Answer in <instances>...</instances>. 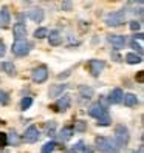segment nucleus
<instances>
[{"mask_svg":"<svg viewBox=\"0 0 144 153\" xmlns=\"http://www.w3.org/2000/svg\"><path fill=\"white\" fill-rule=\"evenodd\" d=\"M11 50L16 56H26L31 48H30V43L26 42V39H23V40H14Z\"/></svg>","mask_w":144,"mask_h":153,"instance_id":"423d86ee","label":"nucleus"},{"mask_svg":"<svg viewBox=\"0 0 144 153\" xmlns=\"http://www.w3.org/2000/svg\"><path fill=\"white\" fill-rule=\"evenodd\" d=\"M45 127H47V131L50 134H53V131H54V128H56V124H54V121H50V124L48 122L45 124Z\"/></svg>","mask_w":144,"mask_h":153,"instance_id":"7c9ffc66","label":"nucleus"},{"mask_svg":"<svg viewBox=\"0 0 144 153\" xmlns=\"http://www.w3.org/2000/svg\"><path fill=\"white\" fill-rule=\"evenodd\" d=\"M60 8H62V10H65V11H71V3L70 2H62Z\"/></svg>","mask_w":144,"mask_h":153,"instance_id":"72a5a7b5","label":"nucleus"},{"mask_svg":"<svg viewBox=\"0 0 144 153\" xmlns=\"http://www.w3.org/2000/svg\"><path fill=\"white\" fill-rule=\"evenodd\" d=\"M13 33H14L16 40H23L26 37V28H25V25L20 23V22L13 26Z\"/></svg>","mask_w":144,"mask_h":153,"instance_id":"ddd939ff","label":"nucleus"},{"mask_svg":"<svg viewBox=\"0 0 144 153\" xmlns=\"http://www.w3.org/2000/svg\"><path fill=\"white\" fill-rule=\"evenodd\" d=\"M65 153H76V150H73V149H70V150H67Z\"/></svg>","mask_w":144,"mask_h":153,"instance_id":"58836bf2","label":"nucleus"},{"mask_svg":"<svg viewBox=\"0 0 144 153\" xmlns=\"http://www.w3.org/2000/svg\"><path fill=\"white\" fill-rule=\"evenodd\" d=\"M130 47H132L133 50H138V53H140V56H141V53H143V45H141V43H138L137 40H132V43H130Z\"/></svg>","mask_w":144,"mask_h":153,"instance_id":"c85d7f7f","label":"nucleus"},{"mask_svg":"<svg viewBox=\"0 0 144 153\" xmlns=\"http://www.w3.org/2000/svg\"><path fill=\"white\" fill-rule=\"evenodd\" d=\"M31 105H33V97L25 96V97L22 99V102H20V108H22V110H28Z\"/></svg>","mask_w":144,"mask_h":153,"instance_id":"5701e85b","label":"nucleus"},{"mask_svg":"<svg viewBox=\"0 0 144 153\" xmlns=\"http://www.w3.org/2000/svg\"><path fill=\"white\" fill-rule=\"evenodd\" d=\"M47 37H48V43L51 45V47H59V45L62 43V34L57 30L50 31Z\"/></svg>","mask_w":144,"mask_h":153,"instance_id":"9b49d317","label":"nucleus"},{"mask_svg":"<svg viewBox=\"0 0 144 153\" xmlns=\"http://www.w3.org/2000/svg\"><path fill=\"white\" fill-rule=\"evenodd\" d=\"M8 101H10V99H8V94H6L5 91H2V90H0V105H6Z\"/></svg>","mask_w":144,"mask_h":153,"instance_id":"cd10ccee","label":"nucleus"},{"mask_svg":"<svg viewBox=\"0 0 144 153\" xmlns=\"http://www.w3.org/2000/svg\"><path fill=\"white\" fill-rule=\"evenodd\" d=\"M110 122H112V118L109 116V113H107L105 116H102L101 119H98V125H101V127H107V125H110Z\"/></svg>","mask_w":144,"mask_h":153,"instance_id":"393cba45","label":"nucleus"},{"mask_svg":"<svg viewBox=\"0 0 144 153\" xmlns=\"http://www.w3.org/2000/svg\"><path fill=\"white\" fill-rule=\"evenodd\" d=\"M79 94L82 96V97H85V99H90V97H93V94H95V90H93L92 87L81 85V87H79Z\"/></svg>","mask_w":144,"mask_h":153,"instance_id":"aec40b11","label":"nucleus"},{"mask_svg":"<svg viewBox=\"0 0 144 153\" xmlns=\"http://www.w3.org/2000/svg\"><path fill=\"white\" fill-rule=\"evenodd\" d=\"M6 136H8V134H5V133H0V147H6V144H8Z\"/></svg>","mask_w":144,"mask_h":153,"instance_id":"473e14b6","label":"nucleus"},{"mask_svg":"<svg viewBox=\"0 0 144 153\" xmlns=\"http://www.w3.org/2000/svg\"><path fill=\"white\" fill-rule=\"evenodd\" d=\"M47 36H48V30L43 28V26H42V28H37L34 31V37L36 39H45Z\"/></svg>","mask_w":144,"mask_h":153,"instance_id":"b1692460","label":"nucleus"},{"mask_svg":"<svg viewBox=\"0 0 144 153\" xmlns=\"http://www.w3.org/2000/svg\"><path fill=\"white\" fill-rule=\"evenodd\" d=\"M10 22H11L10 8H8V6H2V8H0V25H2V26H6Z\"/></svg>","mask_w":144,"mask_h":153,"instance_id":"dca6fc26","label":"nucleus"},{"mask_svg":"<svg viewBox=\"0 0 144 153\" xmlns=\"http://www.w3.org/2000/svg\"><path fill=\"white\" fill-rule=\"evenodd\" d=\"M67 88L65 84H56V85H50V90H48V96L50 97H60L64 90Z\"/></svg>","mask_w":144,"mask_h":153,"instance_id":"4468645a","label":"nucleus"},{"mask_svg":"<svg viewBox=\"0 0 144 153\" xmlns=\"http://www.w3.org/2000/svg\"><path fill=\"white\" fill-rule=\"evenodd\" d=\"M137 39H140V40L143 39V33H137V34L133 36V40H137Z\"/></svg>","mask_w":144,"mask_h":153,"instance_id":"c9c22d12","label":"nucleus"},{"mask_svg":"<svg viewBox=\"0 0 144 153\" xmlns=\"http://www.w3.org/2000/svg\"><path fill=\"white\" fill-rule=\"evenodd\" d=\"M6 139H8V142L14 144V146H16V144H19V138L16 136V133H14V131H13V133L10 134V136H6Z\"/></svg>","mask_w":144,"mask_h":153,"instance_id":"c756f323","label":"nucleus"},{"mask_svg":"<svg viewBox=\"0 0 144 153\" xmlns=\"http://www.w3.org/2000/svg\"><path fill=\"white\" fill-rule=\"evenodd\" d=\"M98 104H99V105L102 107V108L105 110L107 107H109V104H110V102H109V99H107L105 96H101V102H98Z\"/></svg>","mask_w":144,"mask_h":153,"instance_id":"2f4dec72","label":"nucleus"},{"mask_svg":"<svg viewBox=\"0 0 144 153\" xmlns=\"http://www.w3.org/2000/svg\"><path fill=\"white\" fill-rule=\"evenodd\" d=\"M88 114L92 116V118H95V119H101L102 116L107 114V110H104L102 107L96 102V104H92L88 107Z\"/></svg>","mask_w":144,"mask_h":153,"instance_id":"1a4fd4ad","label":"nucleus"},{"mask_svg":"<svg viewBox=\"0 0 144 153\" xmlns=\"http://www.w3.org/2000/svg\"><path fill=\"white\" fill-rule=\"evenodd\" d=\"M125 20V13L124 10L121 11H113V13H109L105 16V25L109 26H121Z\"/></svg>","mask_w":144,"mask_h":153,"instance_id":"7ed1b4c3","label":"nucleus"},{"mask_svg":"<svg viewBox=\"0 0 144 153\" xmlns=\"http://www.w3.org/2000/svg\"><path fill=\"white\" fill-rule=\"evenodd\" d=\"M0 68H2L3 73H6L8 76H16V65L13 64V62H2L0 64Z\"/></svg>","mask_w":144,"mask_h":153,"instance_id":"a211bd4d","label":"nucleus"},{"mask_svg":"<svg viewBox=\"0 0 144 153\" xmlns=\"http://www.w3.org/2000/svg\"><path fill=\"white\" fill-rule=\"evenodd\" d=\"M56 149V142L54 141H50L47 144H43V147L40 149V153H53Z\"/></svg>","mask_w":144,"mask_h":153,"instance_id":"4be33fe9","label":"nucleus"},{"mask_svg":"<svg viewBox=\"0 0 144 153\" xmlns=\"http://www.w3.org/2000/svg\"><path fill=\"white\" fill-rule=\"evenodd\" d=\"M115 142L118 144V147L121 149V147H125L129 144V141H130V131H129V128L125 127V125H122V124H118L115 127Z\"/></svg>","mask_w":144,"mask_h":153,"instance_id":"f03ea898","label":"nucleus"},{"mask_svg":"<svg viewBox=\"0 0 144 153\" xmlns=\"http://www.w3.org/2000/svg\"><path fill=\"white\" fill-rule=\"evenodd\" d=\"M82 153H93V150L90 149V147H87V146H85V147L82 149Z\"/></svg>","mask_w":144,"mask_h":153,"instance_id":"e433bc0d","label":"nucleus"},{"mask_svg":"<svg viewBox=\"0 0 144 153\" xmlns=\"http://www.w3.org/2000/svg\"><path fill=\"white\" fill-rule=\"evenodd\" d=\"M70 105H71V96L70 94H62L59 99H57V102H56V111L59 113H64L70 108Z\"/></svg>","mask_w":144,"mask_h":153,"instance_id":"6e6552de","label":"nucleus"},{"mask_svg":"<svg viewBox=\"0 0 144 153\" xmlns=\"http://www.w3.org/2000/svg\"><path fill=\"white\" fill-rule=\"evenodd\" d=\"M122 102L125 107H137L138 105V96L137 94H133V93H125L122 96Z\"/></svg>","mask_w":144,"mask_h":153,"instance_id":"f3484780","label":"nucleus"},{"mask_svg":"<svg viewBox=\"0 0 144 153\" xmlns=\"http://www.w3.org/2000/svg\"><path fill=\"white\" fill-rule=\"evenodd\" d=\"M28 17H30V19H31L33 22L40 23V22L45 19V13H43L42 8H31L30 13H28Z\"/></svg>","mask_w":144,"mask_h":153,"instance_id":"9d476101","label":"nucleus"},{"mask_svg":"<svg viewBox=\"0 0 144 153\" xmlns=\"http://www.w3.org/2000/svg\"><path fill=\"white\" fill-rule=\"evenodd\" d=\"M122 90L121 88H113L112 91H110V97H109V102L110 104H121L122 102Z\"/></svg>","mask_w":144,"mask_h":153,"instance_id":"2eb2a0df","label":"nucleus"},{"mask_svg":"<svg viewBox=\"0 0 144 153\" xmlns=\"http://www.w3.org/2000/svg\"><path fill=\"white\" fill-rule=\"evenodd\" d=\"M31 79H33L34 84H43L45 80L48 79V68L45 65H40L37 68H34L33 73H31Z\"/></svg>","mask_w":144,"mask_h":153,"instance_id":"20e7f679","label":"nucleus"},{"mask_svg":"<svg viewBox=\"0 0 144 153\" xmlns=\"http://www.w3.org/2000/svg\"><path fill=\"white\" fill-rule=\"evenodd\" d=\"M143 73H144V71H140V73H138V76H137L138 82H143Z\"/></svg>","mask_w":144,"mask_h":153,"instance_id":"4c0bfd02","label":"nucleus"},{"mask_svg":"<svg viewBox=\"0 0 144 153\" xmlns=\"http://www.w3.org/2000/svg\"><path fill=\"white\" fill-rule=\"evenodd\" d=\"M129 28H130L132 31H140V30H141V23H140L138 20H132V22L129 23Z\"/></svg>","mask_w":144,"mask_h":153,"instance_id":"bb28decb","label":"nucleus"},{"mask_svg":"<svg viewBox=\"0 0 144 153\" xmlns=\"http://www.w3.org/2000/svg\"><path fill=\"white\" fill-rule=\"evenodd\" d=\"M88 71H90V74L98 77L105 68V62L101 60V59H92V60H88Z\"/></svg>","mask_w":144,"mask_h":153,"instance_id":"39448f33","label":"nucleus"},{"mask_svg":"<svg viewBox=\"0 0 144 153\" xmlns=\"http://www.w3.org/2000/svg\"><path fill=\"white\" fill-rule=\"evenodd\" d=\"M39 138H40V131L36 125H30L23 133V141L28 142V144H33L36 141H39Z\"/></svg>","mask_w":144,"mask_h":153,"instance_id":"0eeeda50","label":"nucleus"},{"mask_svg":"<svg viewBox=\"0 0 144 153\" xmlns=\"http://www.w3.org/2000/svg\"><path fill=\"white\" fill-rule=\"evenodd\" d=\"M124 59L129 65H137V64H141L143 62V57L140 54H137V53H127Z\"/></svg>","mask_w":144,"mask_h":153,"instance_id":"6ab92c4d","label":"nucleus"},{"mask_svg":"<svg viewBox=\"0 0 144 153\" xmlns=\"http://www.w3.org/2000/svg\"><path fill=\"white\" fill-rule=\"evenodd\" d=\"M75 130H76V131H81V133L85 131V130H87V122H85V121H78L76 125H75Z\"/></svg>","mask_w":144,"mask_h":153,"instance_id":"a878e982","label":"nucleus"},{"mask_svg":"<svg viewBox=\"0 0 144 153\" xmlns=\"http://www.w3.org/2000/svg\"><path fill=\"white\" fill-rule=\"evenodd\" d=\"M71 136H73V128L71 127H65L59 131V138L62 141H68V139H71Z\"/></svg>","mask_w":144,"mask_h":153,"instance_id":"412c9836","label":"nucleus"},{"mask_svg":"<svg viewBox=\"0 0 144 153\" xmlns=\"http://www.w3.org/2000/svg\"><path fill=\"white\" fill-rule=\"evenodd\" d=\"M5 53H6V47H5L3 42H0V57H3Z\"/></svg>","mask_w":144,"mask_h":153,"instance_id":"f704fd0d","label":"nucleus"},{"mask_svg":"<svg viewBox=\"0 0 144 153\" xmlns=\"http://www.w3.org/2000/svg\"><path fill=\"white\" fill-rule=\"evenodd\" d=\"M107 40H109L112 45H115L116 48H122L125 45V36H121V34H110L107 36Z\"/></svg>","mask_w":144,"mask_h":153,"instance_id":"f8f14e48","label":"nucleus"},{"mask_svg":"<svg viewBox=\"0 0 144 153\" xmlns=\"http://www.w3.org/2000/svg\"><path fill=\"white\" fill-rule=\"evenodd\" d=\"M95 146L101 153H119L121 150L113 138H107V136H96Z\"/></svg>","mask_w":144,"mask_h":153,"instance_id":"f257e3e1","label":"nucleus"}]
</instances>
